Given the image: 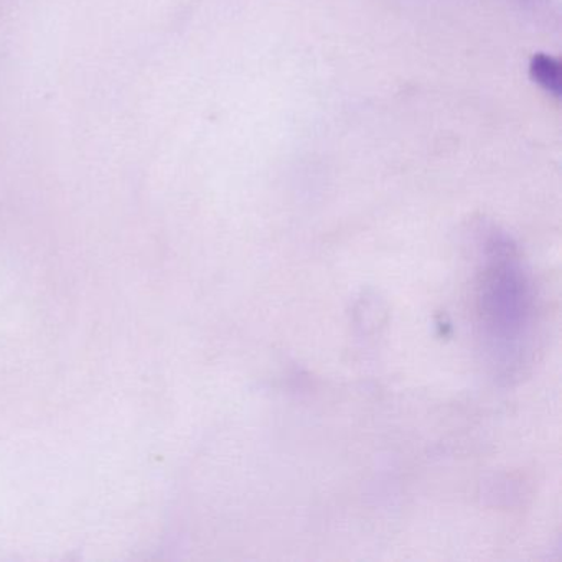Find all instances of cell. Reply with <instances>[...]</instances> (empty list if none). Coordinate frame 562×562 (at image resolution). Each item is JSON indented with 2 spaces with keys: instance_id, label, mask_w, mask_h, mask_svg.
<instances>
[{
  "instance_id": "1",
  "label": "cell",
  "mask_w": 562,
  "mask_h": 562,
  "mask_svg": "<svg viewBox=\"0 0 562 562\" xmlns=\"http://www.w3.org/2000/svg\"><path fill=\"white\" fill-rule=\"evenodd\" d=\"M532 80L544 88L548 93L559 97L561 94V67L554 58L546 55H536L529 65Z\"/></svg>"
}]
</instances>
